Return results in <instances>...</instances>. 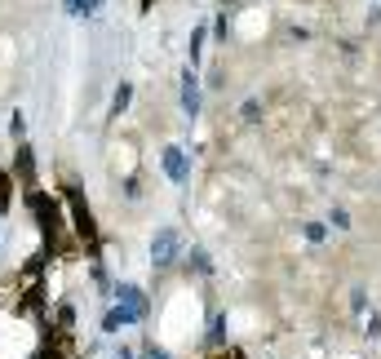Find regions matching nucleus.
<instances>
[{
    "mask_svg": "<svg viewBox=\"0 0 381 359\" xmlns=\"http://www.w3.org/2000/svg\"><path fill=\"white\" fill-rule=\"evenodd\" d=\"M182 257V235L173 231V226H160L156 240H151V262L156 266H173Z\"/></svg>",
    "mask_w": 381,
    "mask_h": 359,
    "instance_id": "1",
    "label": "nucleus"
},
{
    "mask_svg": "<svg viewBox=\"0 0 381 359\" xmlns=\"http://www.w3.org/2000/svg\"><path fill=\"white\" fill-rule=\"evenodd\" d=\"M67 204H71V218H76V235L89 244V249H98V226H93V213H89V204L80 200V191L71 187L67 191Z\"/></svg>",
    "mask_w": 381,
    "mask_h": 359,
    "instance_id": "2",
    "label": "nucleus"
},
{
    "mask_svg": "<svg viewBox=\"0 0 381 359\" xmlns=\"http://www.w3.org/2000/svg\"><path fill=\"white\" fill-rule=\"evenodd\" d=\"M164 173L173 177V182H187L191 177V160H187V151H182V146H164Z\"/></svg>",
    "mask_w": 381,
    "mask_h": 359,
    "instance_id": "3",
    "label": "nucleus"
},
{
    "mask_svg": "<svg viewBox=\"0 0 381 359\" xmlns=\"http://www.w3.org/2000/svg\"><path fill=\"white\" fill-rule=\"evenodd\" d=\"M182 111H187L191 120L200 116V76H195V71L182 76Z\"/></svg>",
    "mask_w": 381,
    "mask_h": 359,
    "instance_id": "4",
    "label": "nucleus"
},
{
    "mask_svg": "<svg viewBox=\"0 0 381 359\" xmlns=\"http://www.w3.org/2000/svg\"><path fill=\"white\" fill-rule=\"evenodd\" d=\"M115 298H120V306H129V311L146 315V298H142V288H134V284H120V288H115Z\"/></svg>",
    "mask_w": 381,
    "mask_h": 359,
    "instance_id": "5",
    "label": "nucleus"
},
{
    "mask_svg": "<svg viewBox=\"0 0 381 359\" xmlns=\"http://www.w3.org/2000/svg\"><path fill=\"white\" fill-rule=\"evenodd\" d=\"M18 177L27 187H36V165H31V146H18Z\"/></svg>",
    "mask_w": 381,
    "mask_h": 359,
    "instance_id": "6",
    "label": "nucleus"
},
{
    "mask_svg": "<svg viewBox=\"0 0 381 359\" xmlns=\"http://www.w3.org/2000/svg\"><path fill=\"white\" fill-rule=\"evenodd\" d=\"M13 204V173H0V213H9Z\"/></svg>",
    "mask_w": 381,
    "mask_h": 359,
    "instance_id": "7",
    "label": "nucleus"
},
{
    "mask_svg": "<svg viewBox=\"0 0 381 359\" xmlns=\"http://www.w3.org/2000/svg\"><path fill=\"white\" fill-rule=\"evenodd\" d=\"M240 116H244L248 124H253V120H262V102H257V98H248V102L240 107Z\"/></svg>",
    "mask_w": 381,
    "mask_h": 359,
    "instance_id": "8",
    "label": "nucleus"
},
{
    "mask_svg": "<svg viewBox=\"0 0 381 359\" xmlns=\"http://www.w3.org/2000/svg\"><path fill=\"white\" fill-rule=\"evenodd\" d=\"M306 240H310V244H324V240H328V226L310 222V226H306Z\"/></svg>",
    "mask_w": 381,
    "mask_h": 359,
    "instance_id": "9",
    "label": "nucleus"
},
{
    "mask_svg": "<svg viewBox=\"0 0 381 359\" xmlns=\"http://www.w3.org/2000/svg\"><path fill=\"white\" fill-rule=\"evenodd\" d=\"M328 222H333L337 231H346V226H351V213H346V208H333V218H328Z\"/></svg>",
    "mask_w": 381,
    "mask_h": 359,
    "instance_id": "10",
    "label": "nucleus"
},
{
    "mask_svg": "<svg viewBox=\"0 0 381 359\" xmlns=\"http://www.w3.org/2000/svg\"><path fill=\"white\" fill-rule=\"evenodd\" d=\"M200 45H204V27H195V36H191V62L200 58Z\"/></svg>",
    "mask_w": 381,
    "mask_h": 359,
    "instance_id": "11",
    "label": "nucleus"
},
{
    "mask_svg": "<svg viewBox=\"0 0 381 359\" xmlns=\"http://www.w3.org/2000/svg\"><path fill=\"white\" fill-rule=\"evenodd\" d=\"M368 337H381V315H368V329H363Z\"/></svg>",
    "mask_w": 381,
    "mask_h": 359,
    "instance_id": "12",
    "label": "nucleus"
},
{
    "mask_svg": "<svg viewBox=\"0 0 381 359\" xmlns=\"http://www.w3.org/2000/svg\"><path fill=\"white\" fill-rule=\"evenodd\" d=\"M129 107V85H120V93H115V111H124Z\"/></svg>",
    "mask_w": 381,
    "mask_h": 359,
    "instance_id": "13",
    "label": "nucleus"
},
{
    "mask_svg": "<svg viewBox=\"0 0 381 359\" xmlns=\"http://www.w3.org/2000/svg\"><path fill=\"white\" fill-rule=\"evenodd\" d=\"M142 359H169V355H164V351H156V346H146V351H142Z\"/></svg>",
    "mask_w": 381,
    "mask_h": 359,
    "instance_id": "14",
    "label": "nucleus"
},
{
    "mask_svg": "<svg viewBox=\"0 0 381 359\" xmlns=\"http://www.w3.org/2000/svg\"><path fill=\"white\" fill-rule=\"evenodd\" d=\"M76 5H80V0H67V9H71V13H76Z\"/></svg>",
    "mask_w": 381,
    "mask_h": 359,
    "instance_id": "15",
    "label": "nucleus"
},
{
    "mask_svg": "<svg viewBox=\"0 0 381 359\" xmlns=\"http://www.w3.org/2000/svg\"><path fill=\"white\" fill-rule=\"evenodd\" d=\"M213 359H240V355H213Z\"/></svg>",
    "mask_w": 381,
    "mask_h": 359,
    "instance_id": "16",
    "label": "nucleus"
}]
</instances>
